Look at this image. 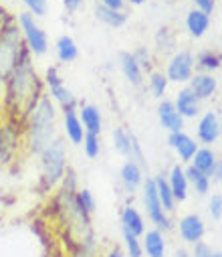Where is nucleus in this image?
Returning a JSON list of instances; mask_svg holds the SVG:
<instances>
[{"instance_id":"f257e3e1","label":"nucleus","mask_w":222,"mask_h":257,"mask_svg":"<svg viewBox=\"0 0 222 257\" xmlns=\"http://www.w3.org/2000/svg\"><path fill=\"white\" fill-rule=\"evenodd\" d=\"M3 85H5L3 99H5V109L9 117L25 121V117L33 111V107L45 95V83L33 65V55L29 53V49L23 51L17 67L13 69V73Z\"/></svg>"},{"instance_id":"f03ea898","label":"nucleus","mask_w":222,"mask_h":257,"mask_svg":"<svg viewBox=\"0 0 222 257\" xmlns=\"http://www.w3.org/2000/svg\"><path fill=\"white\" fill-rule=\"evenodd\" d=\"M25 148L31 154H41L57 138V103L45 93L33 111L25 117Z\"/></svg>"},{"instance_id":"7ed1b4c3","label":"nucleus","mask_w":222,"mask_h":257,"mask_svg":"<svg viewBox=\"0 0 222 257\" xmlns=\"http://www.w3.org/2000/svg\"><path fill=\"white\" fill-rule=\"evenodd\" d=\"M39 164H41V178L39 186L43 192H53L59 182L63 180L69 162H67V144L61 136H57L41 154H39Z\"/></svg>"},{"instance_id":"20e7f679","label":"nucleus","mask_w":222,"mask_h":257,"mask_svg":"<svg viewBox=\"0 0 222 257\" xmlns=\"http://www.w3.org/2000/svg\"><path fill=\"white\" fill-rule=\"evenodd\" d=\"M25 41L17 25V17L9 15L0 25V83H5L25 51Z\"/></svg>"},{"instance_id":"39448f33","label":"nucleus","mask_w":222,"mask_h":257,"mask_svg":"<svg viewBox=\"0 0 222 257\" xmlns=\"http://www.w3.org/2000/svg\"><path fill=\"white\" fill-rule=\"evenodd\" d=\"M25 146V125L19 119L9 117L0 125V164H11Z\"/></svg>"},{"instance_id":"423d86ee","label":"nucleus","mask_w":222,"mask_h":257,"mask_svg":"<svg viewBox=\"0 0 222 257\" xmlns=\"http://www.w3.org/2000/svg\"><path fill=\"white\" fill-rule=\"evenodd\" d=\"M17 25L21 29V35H23V41L29 53L33 57H43L49 51V37L43 31V27L37 23V19L29 13H21L17 17Z\"/></svg>"},{"instance_id":"0eeeda50","label":"nucleus","mask_w":222,"mask_h":257,"mask_svg":"<svg viewBox=\"0 0 222 257\" xmlns=\"http://www.w3.org/2000/svg\"><path fill=\"white\" fill-rule=\"evenodd\" d=\"M194 67L196 61L190 51H176L166 65V77L170 83H188L194 75Z\"/></svg>"},{"instance_id":"6e6552de","label":"nucleus","mask_w":222,"mask_h":257,"mask_svg":"<svg viewBox=\"0 0 222 257\" xmlns=\"http://www.w3.org/2000/svg\"><path fill=\"white\" fill-rule=\"evenodd\" d=\"M43 83H45V87H47V95L55 101V103H59L61 105V109L63 107H71V105H79V101H77V97L73 95V91L63 83V77L59 75V69L57 67H49L47 69V73H45V77H43Z\"/></svg>"},{"instance_id":"1a4fd4ad","label":"nucleus","mask_w":222,"mask_h":257,"mask_svg":"<svg viewBox=\"0 0 222 257\" xmlns=\"http://www.w3.org/2000/svg\"><path fill=\"white\" fill-rule=\"evenodd\" d=\"M141 190H143V207H145L147 219H150L158 227L168 213H164V209H162V203H160V197H158L154 178H145L143 184H141Z\"/></svg>"},{"instance_id":"9d476101","label":"nucleus","mask_w":222,"mask_h":257,"mask_svg":"<svg viewBox=\"0 0 222 257\" xmlns=\"http://www.w3.org/2000/svg\"><path fill=\"white\" fill-rule=\"evenodd\" d=\"M178 233H180V239L186 243V245H194L198 241L204 239L206 235V225L202 221L200 215L196 213H188L184 215L180 221H178Z\"/></svg>"},{"instance_id":"9b49d317","label":"nucleus","mask_w":222,"mask_h":257,"mask_svg":"<svg viewBox=\"0 0 222 257\" xmlns=\"http://www.w3.org/2000/svg\"><path fill=\"white\" fill-rule=\"evenodd\" d=\"M77 107L79 105L63 107V134H65V138L71 144L81 146L83 144V138H85V130H83V123L79 119Z\"/></svg>"},{"instance_id":"f8f14e48","label":"nucleus","mask_w":222,"mask_h":257,"mask_svg":"<svg viewBox=\"0 0 222 257\" xmlns=\"http://www.w3.org/2000/svg\"><path fill=\"white\" fill-rule=\"evenodd\" d=\"M220 127H222V121L218 119L216 111H206L200 121H198V127H196V136L200 140V144H214L218 138H220Z\"/></svg>"},{"instance_id":"ddd939ff","label":"nucleus","mask_w":222,"mask_h":257,"mask_svg":"<svg viewBox=\"0 0 222 257\" xmlns=\"http://www.w3.org/2000/svg\"><path fill=\"white\" fill-rule=\"evenodd\" d=\"M168 144L174 148V152H176V156L180 158L182 164H190L192 156L200 148L196 144V140L192 136H188L186 132H174V134H170L168 136Z\"/></svg>"},{"instance_id":"4468645a","label":"nucleus","mask_w":222,"mask_h":257,"mask_svg":"<svg viewBox=\"0 0 222 257\" xmlns=\"http://www.w3.org/2000/svg\"><path fill=\"white\" fill-rule=\"evenodd\" d=\"M158 117H160L162 127H164V130H168L170 134H174V132H184V117L176 111L174 101L162 99L160 105H158Z\"/></svg>"},{"instance_id":"2eb2a0df","label":"nucleus","mask_w":222,"mask_h":257,"mask_svg":"<svg viewBox=\"0 0 222 257\" xmlns=\"http://www.w3.org/2000/svg\"><path fill=\"white\" fill-rule=\"evenodd\" d=\"M143 168L137 164V162H133V160H127L123 166H121V170H119V182H121V186L125 188V192H129V195H133V192L143 184Z\"/></svg>"},{"instance_id":"dca6fc26","label":"nucleus","mask_w":222,"mask_h":257,"mask_svg":"<svg viewBox=\"0 0 222 257\" xmlns=\"http://www.w3.org/2000/svg\"><path fill=\"white\" fill-rule=\"evenodd\" d=\"M188 89H190L200 101H204V99H210V97L216 93L218 81H216L214 75H210V73H194L192 79L188 81Z\"/></svg>"},{"instance_id":"f3484780","label":"nucleus","mask_w":222,"mask_h":257,"mask_svg":"<svg viewBox=\"0 0 222 257\" xmlns=\"http://www.w3.org/2000/svg\"><path fill=\"white\" fill-rule=\"evenodd\" d=\"M174 105H176V111H178L184 119H194V117L200 113V99L188 89V85L182 87V89L176 93Z\"/></svg>"},{"instance_id":"a211bd4d","label":"nucleus","mask_w":222,"mask_h":257,"mask_svg":"<svg viewBox=\"0 0 222 257\" xmlns=\"http://www.w3.org/2000/svg\"><path fill=\"white\" fill-rule=\"evenodd\" d=\"M141 247H143V255L147 257H166V239L164 233L154 229H145V233L141 235Z\"/></svg>"},{"instance_id":"6ab92c4d","label":"nucleus","mask_w":222,"mask_h":257,"mask_svg":"<svg viewBox=\"0 0 222 257\" xmlns=\"http://www.w3.org/2000/svg\"><path fill=\"white\" fill-rule=\"evenodd\" d=\"M166 178H168V184H170V190H172L176 203H184L188 199V188H190V182L184 174V168L180 164L172 166L170 172L166 174Z\"/></svg>"},{"instance_id":"aec40b11","label":"nucleus","mask_w":222,"mask_h":257,"mask_svg":"<svg viewBox=\"0 0 222 257\" xmlns=\"http://www.w3.org/2000/svg\"><path fill=\"white\" fill-rule=\"evenodd\" d=\"M77 113H79V119L83 123V130L89 132V134H101L103 130V119H101V111L91 105V103H79L77 107Z\"/></svg>"},{"instance_id":"412c9836","label":"nucleus","mask_w":222,"mask_h":257,"mask_svg":"<svg viewBox=\"0 0 222 257\" xmlns=\"http://www.w3.org/2000/svg\"><path fill=\"white\" fill-rule=\"evenodd\" d=\"M119 221H121V229L123 231H129L131 235L135 237H141L145 233V221L141 217V213L131 207V205H125L119 213Z\"/></svg>"},{"instance_id":"4be33fe9","label":"nucleus","mask_w":222,"mask_h":257,"mask_svg":"<svg viewBox=\"0 0 222 257\" xmlns=\"http://www.w3.org/2000/svg\"><path fill=\"white\" fill-rule=\"evenodd\" d=\"M119 67H121L123 77H125L133 87H141V85H143V71L139 69L137 61L133 59L131 53H127V51L119 53Z\"/></svg>"},{"instance_id":"5701e85b","label":"nucleus","mask_w":222,"mask_h":257,"mask_svg":"<svg viewBox=\"0 0 222 257\" xmlns=\"http://www.w3.org/2000/svg\"><path fill=\"white\" fill-rule=\"evenodd\" d=\"M208 27H210V15L196 11V9H192L186 15V31L190 33L192 39H202L206 35Z\"/></svg>"},{"instance_id":"b1692460","label":"nucleus","mask_w":222,"mask_h":257,"mask_svg":"<svg viewBox=\"0 0 222 257\" xmlns=\"http://www.w3.org/2000/svg\"><path fill=\"white\" fill-rule=\"evenodd\" d=\"M55 53H57V59L61 63H73L79 57V47L73 37L63 35V37H59V41L55 45Z\"/></svg>"},{"instance_id":"393cba45","label":"nucleus","mask_w":222,"mask_h":257,"mask_svg":"<svg viewBox=\"0 0 222 257\" xmlns=\"http://www.w3.org/2000/svg\"><path fill=\"white\" fill-rule=\"evenodd\" d=\"M216 160H218L216 154H214L208 146H204V148H198V150H196V154H194L192 160H190V166L196 168L198 172H202V174H206V176L210 178V172H212Z\"/></svg>"},{"instance_id":"a878e982","label":"nucleus","mask_w":222,"mask_h":257,"mask_svg":"<svg viewBox=\"0 0 222 257\" xmlns=\"http://www.w3.org/2000/svg\"><path fill=\"white\" fill-rule=\"evenodd\" d=\"M154 182H156V190H158V197H160V203H162L164 213H174L178 203H176V199H174V195H172V190H170V184H168L166 174H164V172L158 174V176L154 178Z\"/></svg>"},{"instance_id":"bb28decb","label":"nucleus","mask_w":222,"mask_h":257,"mask_svg":"<svg viewBox=\"0 0 222 257\" xmlns=\"http://www.w3.org/2000/svg\"><path fill=\"white\" fill-rule=\"evenodd\" d=\"M194 61H196V67L200 69V73H210V75H212L216 69L222 67L220 53H214V51H210V49L200 51V53L194 57Z\"/></svg>"},{"instance_id":"cd10ccee","label":"nucleus","mask_w":222,"mask_h":257,"mask_svg":"<svg viewBox=\"0 0 222 257\" xmlns=\"http://www.w3.org/2000/svg\"><path fill=\"white\" fill-rule=\"evenodd\" d=\"M95 19H97L99 23L111 27V29H119V27H123V25L127 23L125 11H123V13H117V11H111V9L101 7L99 3L95 5Z\"/></svg>"},{"instance_id":"c85d7f7f","label":"nucleus","mask_w":222,"mask_h":257,"mask_svg":"<svg viewBox=\"0 0 222 257\" xmlns=\"http://www.w3.org/2000/svg\"><path fill=\"white\" fill-rule=\"evenodd\" d=\"M67 257H99V241L97 235H89L83 241H79L75 247L69 251Z\"/></svg>"},{"instance_id":"c756f323","label":"nucleus","mask_w":222,"mask_h":257,"mask_svg":"<svg viewBox=\"0 0 222 257\" xmlns=\"http://www.w3.org/2000/svg\"><path fill=\"white\" fill-rule=\"evenodd\" d=\"M156 51L160 55H174L176 53V35L170 27H162L156 33Z\"/></svg>"},{"instance_id":"7c9ffc66","label":"nucleus","mask_w":222,"mask_h":257,"mask_svg":"<svg viewBox=\"0 0 222 257\" xmlns=\"http://www.w3.org/2000/svg\"><path fill=\"white\" fill-rule=\"evenodd\" d=\"M113 148H115V152H119L121 156H125V158H129V154H131V144H133V134L131 132H127L123 125H119V127H115L113 130Z\"/></svg>"},{"instance_id":"2f4dec72","label":"nucleus","mask_w":222,"mask_h":257,"mask_svg":"<svg viewBox=\"0 0 222 257\" xmlns=\"http://www.w3.org/2000/svg\"><path fill=\"white\" fill-rule=\"evenodd\" d=\"M184 174H186V178H188V182L194 186V190L198 192V195H208V190H210V184H212V180L206 176V174H202V172H198L196 168H192L190 164L184 168Z\"/></svg>"},{"instance_id":"473e14b6","label":"nucleus","mask_w":222,"mask_h":257,"mask_svg":"<svg viewBox=\"0 0 222 257\" xmlns=\"http://www.w3.org/2000/svg\"><path fill=\"white\" fill-rule=\"evenodd\" d=\"M168 85H170V81H168L164 71H152L150 77H147V87H150V91L156 99H162L166 95Z\"/></svg>"},{"instance_id":"72a5a7b5","label":"nucleus","mask_w":222,"mask_h":257,"mask_svg":"<svg viewBox=\"0 0 222 257\" xmlns=\"http://www.w3.org/2000/svg\"><path fill=\"white\" fill-rule=\"evenodd\" d=\"M123 245H125V257H143V247H141V239L131 235L129 231H123Z\"/></svg>"},{"instance_id":"f704fd0d","label":"nucleus","mask_w":222,"mask_h":257,"mask_svg":"<svg viewBox=\"0 0 222 257\" xmlns=\"http://www.w3.org/2000/svg\"><path fill=\"white\" fill-rule=\"evenodd\" d=\"M133 59L137 61V65H139V69L145 73V71H154L152 67H154V57H152V53H150V49H147V47H137L133 53Z\"/></svg>"},{"instance_id":"c9c22d12","label":"nucleus","mask_w":222,"mask_h":257,"mask_svg":"<svg viewBox=\"0 0 222 257\" xmlns=\"http://www.w3.org/2000/svg\"><path fill=\"white\" fill-rule=\"evenodd\" d=\"M77 205H79L85 213H89V215H93V213L97 211L95 197H93V192H91L89 188H79V190H77Z\"/></svg>"},{"instance_id":"e433bc0d","label":"nucleus","mask_w":222,"mask_h":257,"mask_svg":"<svg viewBox=\"0 0 222 257\" xmlns=\"http://www.w3.org/2000/svg\"><path fill=\"white\" fill-rule=\"evenodd\" d=\"M81 146H83V152H85L87 158H97L99 152H101V140H99L97 134L85 132V138H83V144Z\"/></svg>"},{"instance_id":"4c0bfd02","label":"nucleus","mask_w":222,"mask_h":257,"mask_svg":"<svg viewBox=\"0 0 222 257\" xmlns=\"http://www.w3.org/2000/svg\"><path fill=\"white\" fill-rule=\"evenodd\" d=\"M21 3L25 5L27 13H29V15H33L35 19L45 17V15H47V11H49V0H21Z\"/></svg>"},{"instance_id":"58836bf2","label":"nucleus","mask_w":222,"mask_h":257,"mask_svg":"<svg viewBox=\"0 0 222 257\" xmlns=\"http://www.w3.org/2000/svg\"><path fill=\"white\" fill-rule=\"evenodd\" d=\"M208 213L214 221L222 219V195H212L208 201Z\"/></svg>"},{"instance_id":"ea45409f","label":"nucleus","mask_w":222,"mask_h":257,"mask_svg":"<svg viewBox=\"0 0 222 257\" xmlns=\"http://www.w3.org/2000/svg\"><path fill=\"white\" fill-rule=\"evenodd\" d=\"M190 255H192V257H212V255H214V251H212V247H210L208 243L198 241V243H194V245H192Z\"/></svg>"},{"instance_id":"a19ab883","label":"nucleus","mask_w":222,"mask_h":257,"mask_svg":"<svg viewBox=\"0 0 222 257\" xmlns=\"http://www.w3.org/2000/svg\"><path fill=\"white\" fill-rule=\"evenodd\" d=\"M192 3H194L196 11H202L206 15H212V11L216 7V0H192Z\"/></svg>"},{"instance_id":"79ce46f5","label":"nucleus","mask_w":222,"mask_h":257,"mask_svg":"<svg viewBox=\"0 0 222 257\" xmlns=\"http://www.w3.org/2000/svg\"><path fill=\"white\" fill-rule=\"evenodd\" d=\"M99 5L105 7V9H111V11L123 13V9H125V0H99Z\"/></svg>"},{"instance_id":"37998d69","label":"nucleus","mask_w":222,"mask_h":257,"mask_svg":"<svg viewBox=\"0 0 222 257\" xmlns=\"http://www.w3.org/2000/svg\"><path fill=\"white\" fill-rule=\"evenodd\" d=\"M63 7L67 13H77L83 7V0H63Z\"/></svg>"},{"instance_id":"c03bdc74","label":"nucleus","mask_w":222,"mask_h":257,"mask_svg":"<svg viewBox=\"0 0 222 257\" xmlns=\"http://www.w3.org/2000/svg\"><path fill=\"white\" fill-rule=\"evenodd\" d=\"M210 180L212 182H222V160H216L214 162V168L210 172Z\"/></svg>"},{"instance_id":"a18cd8bd","label":"nucleus","mask_w":222,"mask_h":257,"mask_svg":"<svg viewBox=\"0 0 222 257\" xmlns=\"http://www.w3.org/2000/svg\"><path fill=\"white\" fill-rule=\"evenodd\" d=\"M103 257H125V251H123L119 245H111Z\"/></svg>"},{"instance_id":"49530a36","label":"nucleus","mask_w":222,"mask_h":257,"mask_svg":"<svg viewBox=\"0 0 222 257\" xmlns=\"http://www.w3.org/2000/svg\"><path fill=\"white\" fill-rule=\"evenodd\" d=\"M174 257H192V255H190V251L186 247H176L174 249Z\"/></svg>"},{"instance_id":"de8ad7c7","label":"nucleus","mask_w":222,"mask_h":257,"mask_svg":"<svg viewBox=\"0 0 222 257\" xmlns=\"http://www.w3.org/2000/svg\"><path fill=\"white\" fill-rule=\"evenodd\" d=\"M9 17V13H7V9L3 7V5H0V25H3L5 23V19Z\"/></svg>"},{"instance_id":"09e8293b","label":"nucleus","mask_w":222,"mask_h":257,"mask_svg":"<svg viewBox=\"0 0 222 257\" xmlns=\"http://www.w3.org/2000/svg\"><path fill=\"white\" fill-rule=\"evenodd\" d=\"M125 3H129V5H135V7H139V5L147 3V0H125Z\"/></svg>"},{"instance_id":"8fccbe9b","label":"nucleus","mask_w":222,"mask_h":257,"mask_svg":"<svg viewBox=\"0 0 222 257\" xmlns=\"http://www.w3.org/2000/svg\"><path fill=\"white\" fill-rule=\"evenodd\" d=\"M212 257H222V253H214V255H212Z\"/></svg>"},{"instance_id":"3c124183","label":"nucleus","mask_w":222,"mask_h":257,"mask_svg":"<svg viewBox=\"0 0 222 257\" xmlns=\"http://www.w3.org/2000/svg\"><path fill=\"white\" fill-rule=\"evenodd\" d=\"M220 138H222V127H220Z\"/></svg>"},{"instance_id":"603ef678","label":"nucleus","mask_w":222,"mask_h":257,"mask_svg":"<svg viewBox=\"0 0 222 257\" xmlns=\"http://www.w3.org/2000/svg\"><path fill=\"white\" fill-rule=\"evenodd\" d=\"M220 59H222V53H220Z\"/></svg>"}]
</instances>
